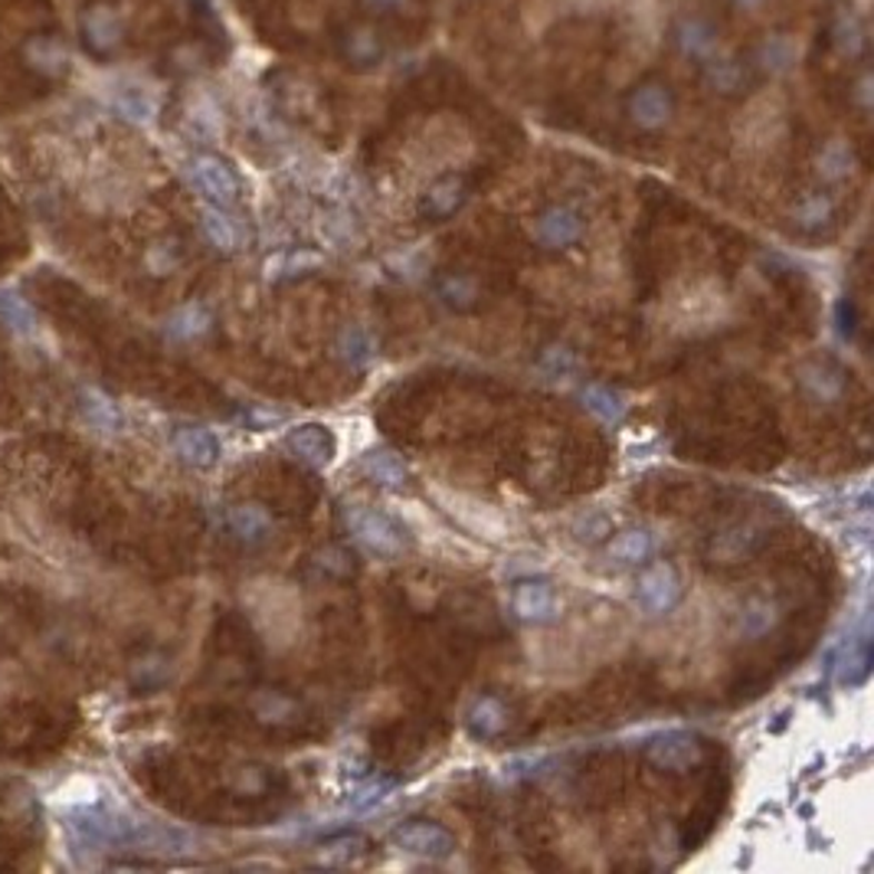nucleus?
<instances>
[{
  "mask_svg": "<svg viewBox=\"0 0 874 874\" xmlns=\"http://www.w3.org/2000/svg\"><path fill=\"white\" fill-rule=\"evenodd\" d=\"M436 291H439V298H443L446 305H453V308H468V305H475V298H478L475 282L466 279V276H443Z\"/></svg>",
  "mask_w": 874,
  "mask_h": 874,
  "instance_id": "c9c22d12",
  "label": "nucleus"
},
{
  "mask_svg": "<svg viewBox=\"0 0 874 874\" xmlns=\"http://www.w3.org/2000/svg\"><path fill=\"white\" fill-rule=\"evenodd\" d=\"M468 200V183L463 175H443L426 187L419 197V217L423 220H449L463 210Z\"/></svg>",
  "mask_w": 874,
  "mask_h": 874,
  "instance_id": "9b49d317",
  "label": "nucleus"
},
{
  "mask_svg": "<svg viewBox=\"0 0 874 874\" xmlns=\"http://www.w3.org/2000/svg\"><path fill=\"white\" fill-rule=\"evenodd\" d=\"M207 331H210V311H207L200 301L183 305L175 318L168 321V335H171L175 341H193V338H200V335H207Z\"/></svg>",
  "mask_w": 874,
  "mask_h": 874,
  "instance_id": "7c9ffc66",
  "label": "nucleus"
},
{
  "mask_svg": "<svg viewBox=\"0 0 874 874\" xmlns=\"http://www.w3.org/2000/svg\"><path fill=\"white\" fill-rule=\"evenodd\" d=\"M341 53L354 69H370L384 59V43L370 27H350L341 37Z\"/></svg>",
  "mask_w": 874,
  "mask_h": 874,
  "instance_id": "393cba45",
  "label": "nucleus"
},
{
  "mask_svg": "<svg viewBox=\"0 0 874 874\" xmlns=\"http://www.w3.org/2000/svg\"><path fill=\"white\" fill-rule=\"evenodd\" d=\"M704 757H707L704 744L695 734H685V731L662 734V737L648 741V747H645V759L662 773H692L704 763Z\"/></svg>",
  "mask_w": 874,
  "mask_h": 874,
  "instance_id": "0eeeda50",
  "label": "nucleus"
},
{
  "mask_svg": "<svg viewBox=\"0 0 874 874\" xmlns=\"http://www.w3.org/2000/svg\"><path fill=\"white\" fill-rule=\"evenodd\" d=\"M79 33H82V47L96 59L116 57L125 47V17H121L116 3L92 0L79 13Z\"/></svg>",
  "mask_w": 874,
  "mask_h": 874,
  "instance_id": "7ed1b4c3",
  "label": "nucleus"
},
{
  "mask_svg": "<svg viewBox=\"0 0 874 874\" xmlns=\"http://www.w3.org/2000/svg\"><path fill=\"white\" fill-rule=\"evenodd\" d=\"M832 220H835V200H832L828 193H822V190L806 193V197L793 207V224H796L799 234H822V230L832 227Z\"/></svg>",
  "mask_w": 874,
  "mask_h": 874,
  "instance_id": "4be33fe9",
  "label": "nucleus"
},
{
  "mask_svg": "<svg viewBox=\"0 0 874 874\" xmlns=\"http://www.w3.org/2000/svg\"><path fill=\"white\" fill-rule=\"evenodd\" d=\"M0 315H3L17 331H30V328H33V311H30V305H27L23 298L10 295V291L0 295Z\"/></svg>",
  "mask_w": 874,
  "mask_h": 874,
  "instance_id": "e433bc0d",
  "label": "nucleus"
},
{
  "mask_svg": "<svg viewBox=\"0 0 874 874\" xmlns=\"http://www.w3.org/2000/svg\"><path fill=\"white\" fill-rule=\"evenodd\" d=\"M763 3H766V0H734V7H741V10H757Z\"/></svg>",
  "mask_w": 874,
  "mask_h": 874,
  "instance_id": "c03bdc74",
  "label": "nucleus"
},
{
  "mask_svg": "<svg viewBox=\"0 0 874 874\" xmlns=\"http://www.w3.org/2000/svg\"><path fill=\"white\" fill-rule=\"evenodd\" d=\"M626 116L639 131H662L675 118V96L658 79L639 82L626 99Z\"/></svg>",
  "mask_w": 874,
  "mask_h": 874,
  "instance_id": "39448f33",
  "label": "nucleus"
},
{
  "mask_svg": "<svg viewBox=\"0 0 874 874\" xmlns=\"http://www.w3.org/2000/svg\"><path fill=\"white\" fill-rule=\"evenodd\" d=\"M832 43L842 57L858 59L868 50V33L862 27V20L852 10H842L832 23Z\"/></svg>",
  "mask_w": 874,
  "mask_h": 874,
  "instance_id": "a878e982",
  "label": "nucleus"
},
{
  "mask_svg": "<svg viewBox=\"0 0 874 874\" xmlns=\"http://www.w3.org/2000/svg\"><path fill=\"white\" fill-rule=\"evenodd\" d=\"M86 413L102 429H116L118 423H121V413L116 409V404L109 397H102V394H86Z\"/></svg>",
  "mask_w": 874,
  "mask_h": 874,
  "instance_id": "4c0bfd02",
  "label": "nucleus"
},
{
  "mask_svg": "<svg viewBox=\"0 0 874 874\" xmlns=\"http://www.w3.org/2000/svg\"><path fill=\"white\" fill-rule=\"evenodd\" d=\"M409 0H367V7H374L377 13H394V10H404Z\"/></svg>",
  "mask_w": 874,
  "mask_h": 874,
  "instance_id": "37998d69",
  "label": "nucleus"
},
{
  "mask_svg": "<svg viewBox=\"0 0 874 874\" xmlns=\"http://www.w3.org/2000/svg\"><path fill=\"white\" fill-rule=\"evenodd\" d=\"M315 567L325 574V577H335V580H348L350 574H354V554H350L348 547H341V544H331V547H325L321 554H318V560H315Z\"/></svg>",
  "mask_w": 874,
  "mask_h": 874,
  "instance_id": "f704fd0d",
  "label": "nucleus"
},
{
  "mask_svg": "<svg viewBox=\"0 0 874 874\" xmlns=\"http://www.w3.org/2000/svg\"><path fill=\"white\" fill-rule=\"evenodd\" d=\"M252 714L262 724L282 727V724H291L298 717V701L286 695V692H259L252 698Z\"/></svg>",
  "mask_w": 874,
  "mask_h": 874,
  "instance_id": "c756f323",
  "label": "nucleus"
},
{
  "mask_svg": "<svg viewBox=\"0 0 874 874\" xmlns=\"http://www.w3.org/2000/svg\"><path fill=\"white\" fill-rule=\"evenodd\" d=\"M190 180H193V187H197L213 207L230 210V207L239 203V193H242L239 175H236L224 158H217V155H200V158H193Z\"/></svg>",
  "mask_w": 874,
  "mask_h": 874,
  "instance_id": "423d86ee",
  "label": "nucleus"
},
{
  "mask_svg": "<svg viewBox=\"0 0 874 874\" xmlns=\"http://www.w3.org/2000/svg\"><path fill=\"white\" fill-rule=\"evenodd\" d=\"M577 530H589V534H583L580 540H599V537L609 534V522L606 518H589V525H580Z\"/></svg>",
  "mask_w": 874,
  "mask_h": 874,
  "instance_id": "a19ab883",
  "label": "nucleus"
},
{
  "mask_svg": "<svg viewBox=\"0 0 874 874\" xmlns=\"http://www.w3.org/2000/svg\"><path fill=\"white\" fill-rule=\"evenodd\" d=\"M783 619V613H779V603L773 599V596H763V593H757V596H751L744 606H741V616H737V629H741V636H747V639H763L766 633H773L776 629V623Z\"/></svg>",
  "mask_w": 874,
  "mask_h": 874,
  "instance_id": "6ab92c4d",
  "label": "nucleus"
},
{
  "mask_svg": "<svg viewBox=\"0 0 874 874\" xmlns=\"http://www.w3.org/2000/svg\"><path fill=\"white\" fill-rule=\"evenodd\" d=\"M338 350H341V357L348 360V364H354V367H364V364H370L374 360V338L364 331V328H345V335H341V341H338Z\"/></svg>",
  "mask_w": 874,
  "mask_h": 874,
  "instance_id": "72a5a7b5",
  "label": "nucleus"
},
{
  "mask_svg": "<svg viewBox=\"0 0 874 874\" xmlns=\"http://www.w3.org/2000/svg\"><path fill=\"white\" fill-rule=\"evenodd\" d=\"M757 59L759 66H763V72L779 76V72H786L796 62V40L786 37V33H773V37L763 40Z\"/></svg>",
  "mask_w": 874,
  "mask_h": 874,
  "instance_id": "2f4dec72",
  "label": "nucleus"
},
{
  "mask_svg": "<svg viewBox=\"0 0 874 874\" xmlns=\"http://www.w3.org/2000/svg\"><path fill=\"white\" fill-rule=\"evenodd\" d=\"M370 852V842L357 832H341V835H331L321 842L318 848V862L321 865H331V868H350L357 865L360 858H367Z\"/></svg>",
  "mask_w": 874,
  "mask_h": 874,
  "instance_id": "5701e85b",
  "label": "nucleus"
},
{
  "mask_svg": "<svg viewBox=\"0 0 874 874\" xmlns=\"http://www.w3.org/2000/svg\"><path fill=\"white\" fill-rule=\"evenodd\" d=\"M390 845L413 858L443 862L456 852V835L433 818H409L390 832Z\"/></svg>",
  "mask_w": 874,
  "mask_h": 874,
  "instance_id": "20e7f679",
  "label": "nucleus"
},
{
  "mask_svg": "<svg viewBox=\"0 0 874 874\" xmlns=\"http://www.w3.org/2000/svg\"><path fill=\"white\" fill-rule=\"evenodd\" d=\"M855 171V151L845 141H828L818 155V177L835 183Z\"/></svg>",
  "mask_w": 874,
  "mask_h": 874,
  "instance_id": "473e14b6",
  "label": "nucleus"
},
{
  "mask_svg": "<svg viewBox=\"0 0 874 874\" xmlns=\"http://www.w3.org/2000/svg\"><path fill=\"white\" fill-rule=\"evenodd\" d=\"M390 789H394V779H380V783L367 786V789L360 793V799H354V806H357V810H364V806H374V803H380V799H384V793H390Z\"/></svg>",
  "mask_w": 874,
  "mask_h": 874,
  "instance_id": "ea45409f",
  "label": "nucleus"
},
{
  "mask_svg": "<svg viewBox=\"0 0 874 874\" xmlns=\"http://www.w3.org/2000/svg\"><path fill=\"white\" fill-rule=\"evenodd\" d=\"M227 527H230V534H234L236 540L256 547V544H262V540L272 537L276 522H272V515H269L266 505H259V501H242V505H234V508L227 512Z\"/></svg>",
  "mask_w": 874,
  "mask_h": 874,
  "instance_id": "4468645a",
  "label": "nucleus"
},
{
  "mask_svg": "<svg viewBox=\"0 0 874 874\" xmlns=\"http://www.w3.org/2000/svg\"><path fill=\"white\" fill-rule=\"evenodd\" d=\"M796 377H799V390L816 404H838L848 390L845 370L835 367L832 360H806Z\"/></svg>",
  "mask_w": 874,
  "mask_h": 874,
  "instance_id": "f8f14e48",
  "label": "nucleus"
},
{
  "mask_svg": "<svg viewBox=\"0 0 874 874\" xmlns=\"http://www.w3.org/2000/svg\"><path fill=\"white\" fill-rule=\"evenodd\" d=\"M701 66H704V82H707L711 92H717V96H737V92H744V86H747V69H744L741 59L714 53V57L707 59V62H701Z\"/></svg>",
  "mask_w": 874,
  "mask_h": 874,
  "instance_id": "412c9836",
  "label": "nucleus"
},
{
  "mask_svg": "<svg viewBox=\"0 0 874 874\" xmlns=\"http://www.w3.org/2000/svg\"><path fill=\"white\" fill-rule=\"evenodd\" d=\"M858 106L862 109H872V72H865L858 79Z\"/></svg>",
  "mask_w": 874,
  "mask_h": 874,
  "instance_id": "79ce46f5",
  "label": "nucleus"
},
{
  "mask_svg": "<svg viewBox=\"0 0 874 874\" xmlns=\"http://www.w3.org/2000/svg\"><path fill=\"white\" fill-rule=\"evenodd\" d=\"M652 534L645 527H629V530H619L613 534V540L606 544V554L609 560L616 564H626V567H639L652 557Z\"/></svg>",
  "mask_w": 874,
  "mask_h": 874,
  "instance_id": "b1692460",
  "label": "nucleus"
},
{
  "mask_svg": "<svg viewBox=\"0 0 874 874\" xmlns=\"http://www.w3.org/2000/svg\"><path fill=\"white\" fill-rule=\"evenodd\" d=\"M23 62L37 72V76H62L66 72V62H69V53L62 47V40L53 37V33H37L23 43Z\"/></svg>",
  "mask_w": 874,
  "mask_h": 874,
  "instance_id": "dca6fc26",
  "label": "nucleus"
},
{
  "mask_svg": "<svg viewBox=\"0 0 874 874\" xmlns=\"http://www.w3.org/2000/svg\"><path fill=\"white\" fill-rule=\"evenodd\" d=\"M286 449L308 468H325L331 466L338 443H335V436H331L328 426H321V423H305V426L291 429L289 436H286Z\"/></svg>",
  "mask_w": 874,
  "mask_h": 874,
  "instance_id": "9d476101",
  "label": "nucleus"
},
{
  "mask_svg": "<svg viewBox=\"0 0 874 874\" xmlns=\"http://www.w3.org/2000/svg\"><path fill=\"white\" fill-rule=\"evenodd\" d=\"M759 540H763V534H759L757 525L724 527V530H717V534L711 537V544H707V560H711V564H724V567L741 564V560H747V557L757 554Z\"/></svg>",
  "mask_w": 874,
  "mask_h": 874,
  "instance_id": "ddd939ff",
  "label": "nucleus"
},
{
  "mask_svg": "<svg viewBox=\"0 0 874 874\" xmlns=\"http://www.w3.org/2000/svg\"><path fill=\"white\" fill-rule=\"evenodd\" d=\"M121 112L128 118H135V121H148L151 112H155V106H151V99L145 92H128L121 99Z\"/></svg>",
  "mask_w": 874,
  "mask_h": 874,
  "instance_id": "58836bf2",
  "label": "nucleus"
},
{
  "mask_svg": "<svg viewBox=\"0 0 874 874\" xmlns=\"http://www.w3.org/2000/svg\"><path fill=\"white\" fill-rule=\"evenodd\" d=\"M685 596L682 574L672 560H645L636 577V599L648 616H668Z\"/></svg>",
  "mask_w": 874,
  "mask_h": 874,
  "instance_id": "f03ea898",
  "label": "nucleus"
},
{
  "mask_svg": "<svg viewBox=\"0 0 874 874\" xmlns=\"http://www.w3.org/2000/svg\"><path fill=\"white\" fill-rule=\"evenodd\" d=\"M348 527L354 534V540L370 550L374 557H384V560H397L409 550V537L404 527L397 525L390 515L377 512V508H367V505H354L348 508Z\"/></svg>",
  "mask_w": 874,
  "mask_h": 874,
  "instance_id": "f257e3e1",
  "label": "nucleus"
},
{
  "mask_svg": "<svg viewBox=\"0 0 874 874\" xmlns=\"http://www.w3.org/2000/svg\"><path fill=\"white\" fill-rule=\"evenodd\" d=\"M868 672H872V645L865 636H858V639L848 642L845 655L838 658L835 678H838V685H858V682L868 678Z\"/></svg>",
  "mask_w": 874,
  "mask_h": 874,
  "instance_id": "cd10ccee",
  "label": "nucleus"
},
{
  "mask_svg": "<svg viewBox=\"0 0 874 874\" xmlns=\"http://www.w3.org/2000/svg\"><path fill=\"white\" fill-rule=\"evenodd\" d=\"M583 230V213L567 207V203H554L547 207L537 220H534V239L544 246V249H567L574 242H580Z\"/></svg>",
  "mask_w": 874,
  "mask_h": 874,
  "instance_id": "1a4fd4ad",
  "label": "nucleus"
},
{
  "mask_svg": "<svg viewBox=\"0 0 874 874\" xmlns=\"http://www.w3.org/2000/svg\"><path fill=\"white\" fill-rule=\"evenodd\" d=\"M583 407L589 409L599 423H623V416H626V404H623V397L613 390V387H603V384H586L580 394Z\"/></svg>",
  "mask_w": 874,
  "mask_h": 874,
  "instance_id": "c85d7f7f",
  "label": "nucleus"
},
{
  "mask_svg": "<svg viewBox=\"0 0 874 874\" xmlns=\"http://www.w3.org/2000/svg\"><path fill=\"white\" fill-rule=\"evenodd\" d=\"M675 47L685 59L707 62L721 50V40H717V30L704 17H685L675 30Z\"/></svg>",
  "mask_w": 874,
  "mask_h": 874,
  "instance_id": "2eb2a0df",
  "label": "nucleus"
},
{
  "mask_svg": "<svg viewBox=\"0 0 874 874\" xmlns=\"http://www.w3.org/2000/svg\"><path fill=\"white\" fill-rule=\"evenodd\" d=\"M512 613L530 623V626H544L554 623L560 613V599L554 593V583L547 580H522L512 589Z\"/></svg>",
  "mask_w": 874,
  "mask_h": 874,
  "instance_id": "6e6552de",
  "label": "nucleus"
},
{
  "mask_svg": "<svg viewBox=\"0 0 874 874\" xmlns=\"http://www.w3.org/2000/svg\"><path fill=\"white\" fill-rule=\"evenodd\" d=\"M360 468H364L367 481H374L384 491H404L409 485V468L387 449H370L360 459Z\"/></svg>",
  "mask_w": 874,
  "mask_h": 874,
  "instance_id": "a211bd4d",
  "label": "nucleus"
},
{
  "mask_svg": "<svg viewBox=\"0 0 874 874\" xmlns=\"http://www.w3.org/2000/svg\"><path fill=\"white\" fill-rule=\"evenodd\" d=\"M203 236L210 239V246H217L220 252H236L239 249V242H242V234H239V227H236V220L224 210V207H207L203 210Z\"/></svg>",
  "mask_w": 874,
  "mask_h": 874,
  "instance_id": "bb28decb",
  "label": "nucleus"
},
{
  "mask_svg": "<svg viewBox=\"0 0 874 874\" xmlns=\"http://www.w3.org/2000/svg\"><path fill=\"white\" fill-rule=\"evenodd\" d=\"M468 731L478 737V741H495L508 731V707L505 701L495 698V695H481L468 707L466 714Z\"/></svg>",
  "mask_w": 874,
  "mask_h": 874,
  "instance_id": "f3484780",
  "label": "nucleus"
},
{
  "mask_svg": "<svg viewBox=\"0 0 874 874\" xmlns=\"http://www.w3.org/2000/svg\"><path fill=\"white\" fill-rule=\"evenodd\" d=\"M175 453L187 466L210 468L217 466V459H220V443L207 429H177Z\"/></svg>",
  "mask_w": 874,
  "mask_h": 874,
  "instance_id": "aec40b11",
  "label": "nucleus"
}]
</instances>
